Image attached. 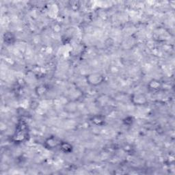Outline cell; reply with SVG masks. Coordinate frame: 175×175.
I'll list each match as a JSON object with an SVG mask.
<instances>
[{
  "label": "cell",
  "instance_id": "1",
  "mask_svg": "<svg viewBox=\"0 0 175 175\" xmlns=\"http://www.w3.org/2000/svg\"><path fill=\"white\" fill-rule=\"evenodd\" d=\"M86 78L88 83L93 86H96V85L102 84L103 80H104V77L99 73H91L88 75Z\"/></svg>",
  "mask_w": 175,
  "mask_h": 175
},
{
  "label": "cell",
  "instance_id": "2",
  "mask_svg": "<svg viewBox=\"0 0 175 175\" xmlns=\"http://www.w3.org/2000/svg\"><path fill=\"white\" fill-rule=\"evenodd\" d=\"M131 99L132 103L135 105H145V103H147V99H146L145 95H144L143 94H134L131 96Z\"/></svg>",
  "mask_w": 175,
  "mask_h": 175
},
{
  "label": "cell",
  "instance_id": "3",
  "mask_svg": "<svg viewBox=\"0 0 175 175\" xmlns=\"http://www.w3.org/2000/svg\"><path fill=\"white\" fill-rule=\"evenodd\" d=\"M45 143L47 147H49V148H53L56 147V146H60V142L57 140V138H56L55 137H51L47 139Z\"/></svg>",
  "mask_w": 175,
  "mask_h": 175
},
{
  "label": "cell",
  "instance_id": "4",
  "mask_svg": "<svg viewBox=\"0 0 175 175\" xmlns=\"http://www.w3.org/2000/svg\"><path fill=\"white\" fill-rule=\"evenodd\" d=\"M60 147L62 149V151L64 153H70L72 151V146L68 142H60Z\"/></svg>",
  "mask_w": 175,
  "mask_h": 175
},
{
  "label": "cell",
  "instance_id": "5",
  "mask_svg": "<svg viewBox=\"0 0 175 175\" xmlns=\"http://www.w3.org/2000/svg\"><path fill=\"white\" fill-rule=\"evenodd\" d=\"M149 86L151 89H158L159 87V81L153 80L150 82Z\"/></svg>",
  "mask_w": 175,
  "mask_h": 175
}]
</instances>
